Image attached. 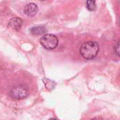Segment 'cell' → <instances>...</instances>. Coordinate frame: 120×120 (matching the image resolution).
<instances>
[{
	"label": "cell",
	"instance_id": "obj_3",
	"mask_svg": "<svg viewBox=\"0 0 120 120\" xmlns=\"http://www.w3.org/2000/svg\"><path fill=\"white\" fill-rule=\"evenodd\" d=\"M9 96L15 100H20L26 98L28 94V89L23 85H16L9 91Z\"/></svg>",
	"mask_w": 120,
	"mask_h": 120
},
{
	"label": "cell",
	"instance_id": "obj_11",
	"mask_svg": "<svg viewBox=\"0 0 120 120\" xmlns=\"http://www.w3.org/2000/svg\"><path fill=\"white\" fill-rule=\"evenodd\" d=\"M49 120H57L56 119H55V118H51Z\"/></svg>",
	"mask_w": 120,
	"mask_h": 120
},
{
	"label": "cell",
	"instance_id": "obj_7",
	"mask_svg": "<svg viewBox=\"0 0 120 120\" xmlns=\"http://www.w3.org/2000/svg\"><path fill=\"white\" fill-rule=\"evenodd\" d=\"M43 82H44V83L45 84L46 88L49 89V90L53 89L55 88V86H56V83L53 81H52V80H51L49 79H44Z\"/></svg>",
	"mask_w": 120,
	"mask_h": 120
},
{
	"label": "cell",
	"instance_id": "obj_4",
	"mask_svg": "<svg viewBox=\"0 0 120 120\" xmlns=\"http://www.w3.org/2000/svg\"><path fill=\"white\" fill-rule=\"evenodd\" d=\"M39 11L38 6L34 3H30L27 4L24 8V13L30 17H32L35 15Z\"/></svg>",
	"mask_w": 120,
	"mask_h": 120
},
{
	"label": "cell",
	"instance_id": "obj_2",
	"mask_svg": "<svg viewBox=\"0 0 120 120\" xmlns=\"http://www.w3.org/2000/svg\"><path fill=\"white\" fill-rule=\"evenodd\" d=\"M40 43L44 49L47 50H53L57 47L58 44V39L54 34H46L41 37Z\"/></svg>",
	"mask_w": 120,
	"mask_h": 120
},
{
	"label": "cell",
	"instance_id": "obj_8",
	"mask_svg": "<svg viewBox=\"0 0 120 120\" xmlns=\"http://www.w3.org/2000/svg\"><path fill=\"white\" fill-rule=\"evenodd\" d=\"M86 7L89 11H94L96 8V4L95 1H87Z\"/></svg>",
	"mask_w": 120,
	"mask_h": 120
},
{
	"label": "cell",
	"instance_id": "obj_10",
	"mask_svg": "<svg viewBox=\"0 0 120 120\" xmlns=\"http://www.w3.org/2000/svg\"><path fill=\"white\" fill-rule=\"evenodd\" d=\"M103 120L101 118H99V117H95V118H94V119H91V120Z\"/></svg>",
	"mask_w": 120,
	"mask_h": 120
},
{
	"label": "cell",
	"instance_id": "obj_6",
	"mask_svg": "<svg viewBox=\"0 0 120 120\" xmlns=\"http://www.w3.org/2000/svg\"><path fill=\"white\" fill-rule=\"evenodd\" d=\"M29 31L33 35H43V34L44 35L47 32L46 29L43 26L32 27V28L30 29Z\"/></svg>",
	"mask_w": 120,
	"mask_h": 120
},
{
	"label": "cell",
	"instance_id": "obj_5",
	"mask_svg": "<svg viewBox=\"0 0 120 120\" xmlns=\"http://www.w3.org/2000/svg\"><path fill=\"white\" fill-rule=\"evenodd\" d=\"M22 25V20L20 18L15 17L10 20L8 26L13 30L18 31L20 30Z\"/></svg>",
	"mask_w": 120,
	"mask_h": 120
},
{
	"label": "cell",
	"instance_id": "obj_9",
	"mask_svg": "<svg viewBox=\"0 0 120 120\" xmlns=\"http://www.w3.org/2000/svg\"><path fill=\"white\" fill-rule=\"evenodd\" d=\"M114 49H115V52H116L117 56H120V53H119V52H120V41H117V43L115 44Z\"/></svg>",
	"mask_w": 120,
	"mask_h": 120
},
{
	"label": "cell",
	"instance_id": "obj_1",
	"mask_svg": "<svg viewBox=\"0 0 120 120\" xmlns=\"http://www.w3.org/2000/svg\"><path fill=\"white\" fill-rule=\"evenodd\" d=\"M99 46L96 41H86L83 44L79 49L81 56L86 60L94 59L98 53Z\"/></svg>",
	"mask_w": 120,
	"mask_h": 120
}]
</instances>
